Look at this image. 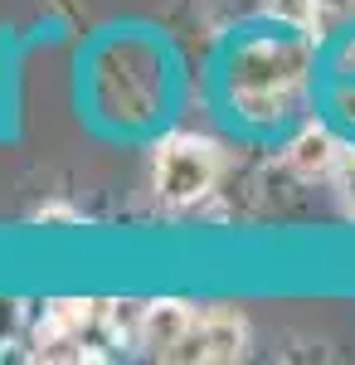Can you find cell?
Returning a JSON list of instances; mask_svg holds the SVG:
<instances>
[{"label":"cell","instance_id":"6da1fadb","mask_svg":"<svg viewBox=\"0 0 355 365\" xmlns=\"http://www.w3.org/2000/svg\"><path fill=\"white\" fill-rule=\"evenodd\" d=\"M312 73L307 39H253L229 63V98L248 122H277L297 108Z\"/></svg>","mask_w":355,"mask_h":365},{"label":"cell","instance_id":"7c38bea8","mask_svg":"<svg viewBox=\"0 0 355 365\" xmlns=\"http://www.w3.org/2000/svg\"><path fill=\"white\" fill-rule=\"evenodd\" d=\"M336 108H341V113L355 122V93H351V88H341V93H336Z\"/></svg>","mask_w":355,"mask_h":365},{"label":"cell","instance_id":"8992f818","mask_svg":"<svg viewBox=\"0 0 355 365\" xmlns=\"http://www.w3.org/2000/svg\"><path fill=\"white\" fill-rule=\"evenodd\" d=\"M93 307L98 302H78V297H58L49 302V317H44V331H83L93 322Z\"/></svg>","mask_w":355,"mask_h":365},{"label":"cell","instance_id":"ba28073f","mask_svg":"<svg viewBox=\"0 0 355 365\" xmlns=\"http://www.w3.org/2000/svg\"><path fill=\"white\" fill-rule=\"evenodd\" d=\"M141 317H146V302H108V327L117 341L141 336Z\"/></svg>","mask_w":355,"mask_h":365},{"label":"cell","instance_id":"3957f363","mask_svg":"<svg viewBox=\"0 0 355 365\" xmlns=\"http://www.w3.org/2000/svg\"><path fill=\"white\" fill-rule=\"evenodd\" d=\"M244 341H248V327H244V317L239 312H229V307H219L210 312L205 322H195V331L165 361H219V365H229V361H239L244 356Z\"/></svg>","mask_w":355,"mask_h":365},{"label":"cell","instance_id":"8fae6325","mask_svg":"<svg viewBox=\"0 0 355 365\" xmlns=\"http://www.w3.org/2000/svg\"><path fill=\"white\" fill-rule=\"evenodd\" d=\"M34 220H39V225H73L78 215H73L68 205H44V210H34Z\"/></svg>","mask_w":355,"mask_h":365},{"label":"cell","instance_id":"4fadbf2b","mask_svg":"<svg viewBox=\"0 0 355 365\" xmlns=\"http://www.w3.org/2000/svg\"><path fill=\"white\" fill-rule=\"evenodd\" d=\"M341 68H355V39H351V49L341 54Z\"/></svg>","mask_w":355,"mask_h":365},{"label":"cell","instance_id":"9c48e42d","mask_svg":"<svg viewBox=\"0 0 355 365\" xmlns=\"http://www.w3.org/2000/svg\"><path fill=\"white\" fill-rule=\"evenodd\" d=\"M336 190H341L346 215H355V151H341V161H336Z\"/></svg>","mask_w":355,"mask_h":365},{"label":"cell","instance_id":"7a4b0ae2","mask_svg":"<svg viewBox=\"0 0 355 365\" xmlns=\"http://www.w3.org/2000/svg\"><path fill=\"white\" fill-rule=\"evenodd\" d=\"M219 175V146L195 132H175L156 151V195L165 205H195L215 190Z\"/></svg>","mask_w":355,"mask_h":365},{"label":"cell","instance_id":"52a82bcc","mask_svg":"<svg viewBox=\"0 0 355 365\" xmlns=\"http://www.w3.org/2000/svg\"><path fill=\"white\" fill-rule=\"evenodd\" d=\"M263 10L277 25L292 29H317V20H321V0H263Z\"/></svg>","mask_w":355,"mask_h":365},{"label":"cell","instance_id":"5b68a950","mask_svg":"<svg viewBox=\"0 0 355 365\" xmlns=\"http://www.w3.org/2000/svg\"><path fill=\"white\" fill-rule=\"evenodd\" d=\"M195 331V312L185 302H175V297H165V302H146V317H141V346L151 351V356H170L180 341Z\"/></svg>","mask_w":355,"mask_h":365},{"label":"cell","instance_id":"30bf717a","mask_svg":"<svg viewBox=\"0 0 355 365\" xmlns=\"http://www.w3.org/2000/svg\"><path fill=\"white\" fill-rule=\"evenodd\" d=\"M20 322H25V312H20V302H0V346H5V341H15V331H20Z\"/></svg>","mask_w":355,"mask_h":365},{"label":"cell","instance_id":"277c9868","mask_svg":"<svg viewBox=\"0 0 355 365\" xmlns=\"http://www.w3.org/2000/svg\"><path fill=\"white\" fill-rule=\"evenodd\" d=\"M341 141L331 127L321 122H312V127H302L297 137L287 141V170L302 175V180H321V175H336V161H341Z\"/></svg>","mask_w":355,"mask_h":365}]
</instances>
